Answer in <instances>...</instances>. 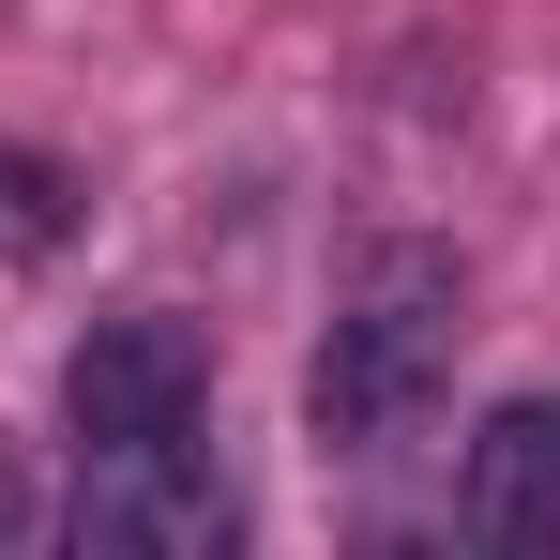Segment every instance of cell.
Masks as SVG:
<instances>
[{
    "label": "cell",
    "mask_w": 560,
    "mask_h": 560,
    "mask_svg": "<svg viewBox=\"0 0 560 560\" xmlns=\"http://www.w3.org/2000/svg\"><path fill=\"white\" fill-rule=\"evenodd\" d=\"M77 530L92 546H137V560H212L243 530V500H228V469L197 455V440H152V455H92Z\"/></svg>",
    "instance_id": "cell-3"
},
{
    "label": "cell",
    "mask_w": 560,
    "mask_h": 560,
    "mask_svg": "<svg viewBox=\"0 0 560 560\" xmlns=\"http://www.w3.org/2000/svg\"><path fill=\"white\" fill-rule=\"evenodd\" d=\"M0 546H15V485H0Z\"/></svg>",
    "instance_id": "cell-6"
},
{
    "label": "cell",
    "mask_w": 560,
    "mask_h": 560,
    "mask_svg": "<svg viewBox=\"0 0 560 560\" xmlns=\"http://www.w3.org/2000/svg\"><path fill=\"white\" fill-rule=\"evenodd\" d=\"M455 515H469L500 560H560V394H500V409L469 424Z\"/></svg>",
    "instance_id": "cell-4"
},
{
    "label": "cell",
    "mask_w": 560,
    "mask_h": 560,
    "mask_svg": "<svg viewBox=\"0 0 560 560\" xmlns=\"http://www.w3.org/2000/svg\"><path fill=\"white\" fill-rule=\"evenodd\" d=\"M455 334H469V273L440 243H378L334 303V334H318V364H303L318 455H394L424 424V394L455 378Z\"/></svg>",
    "instance_id": "cell-1"
},
{
    "label": "cell",
    "mask_w": 560,
    "mask_h": 560,
    "mask_svg": "<svg viewBox=\"0 0 560 560\" xmlns=\"http://www.w3.org/2000/svg\"><path fill=\"white\" fill-rule=\"evenodd\" d=\"M0 243H61V183L31 152H0Z\"/></svg>",
    "instance_id": "cell-5"
},
{
    "label": "cell",
    "mask_w": 560,
    "mask_h": 560,
    "mask_svg": "<svg viewBox=\"0 0 560 560\" xmlns=\"http://www.w3.org/2000/svg\"><path fill=\"white\" fill-rule=\"evenodd\" d=\"M197 394H212V349L137 303V318H92L77 334L61 424H77V455H152V440H197Z\"/></svg>",
    "instance_id": "cell-2"
}]
</instances>
